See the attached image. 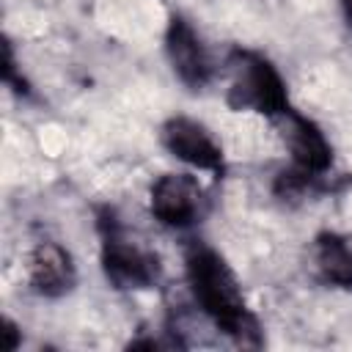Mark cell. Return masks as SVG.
<instances>
[{
  "label": "cell",
  "mask_w": 352,
  "mask_h": 352,
  "mask_svg": "<svg viewBox=\"0 0 352 352\" xmlns=\"http://www.w3.org/2000/svg\"><path fill=\"white\" fill-rule=\"evenodd\" d=\"M96 234H99L102 272L113 289L143 292L157 286L162 275L160 256L129 231V226L118 217L113 206L96 209Z\"/></svg>",
  "instance_id": "2"
},
{
  "label": "cell",
  "mask_w": 352,
  "mask_h": 352,
  "mask_svg": "<svg viewBox=\"0 0 352 352\" xmlns=\"http://www.w3.org/2000/svg\"><path fill=\"white\" fill-rule=\"evenodd\" d=\"M148 209L154 220L168 228H190L201 220L206 209L204 190L195 176L190 173H162L151 182L148 190Z\"/></svg>",
  "instance_id": "4"
},
{
  "label": "cell",
  "mask_w": 352,
  "mask_h": 352,
  "mask_svg": "<svg viewBox=\"0 0 352 352\" xmlns=\"http://www.w3.org/2000/svg\"><path fill=\"white\" fill-rule=\"evenodd\" d=\"M0 80L16 94V96H30V82L22 74V66L16 63L14 55V44L8 38H3V60H0Z\"/></svg>",
  "instance_id": "10"
},
{
  "label": "cell",
  "mask_w": 352,
  "mask_h": 352,
  "mask_svg": "<svg viewBox=\"0 0 352 352\" xmlns=\"http://www.w3.org/2000/svg\"><path fill=\"white\" fill-rule=\"evenodd\" d=\"M184 272L195 305L226 338L248 349L264 344L261 324L250 311L234 270L212 245L192 239L184 248Z\"/></svg>",
  "instance_id": "1"
},
{
  "label": "cell",
  "mask_w": 352,
  "mask_h": 352,
  "mask_svg": "<svg viewBox=\"0 0 352 352\" xmlns=\"http://www.w3.org/2000/svg\"><path fill=\"white\" fill-rule=\"evenodd\" d=\"M3 336H6V341H3V349L6 352H14V349H19V341H22V330H19V324L14 322V319H3Z\"/></svg>",
  "instance_id": "11"
},
{
  "label": "cell",
  "mask_w": 352,
  "mask_h": 352,
  "mask_svg": "<svg viewBox=\"0 0 352 352\" xmlns=\"http://www.w3.org/2000/svg\"><path fill=\"white\" fill-rule=\"evenodd\" d=\"M165 55H168V63L173 69V74L192 91H201L204 85H209L212 74H214V66H212V58L198 36V30L182 16V14H173L168 19V28H165Z\"/></svg>",
  "instance_id": "7"
},
{
  "label": "cell",
  "mask_w": 352,
  "mask_h": 352,
  "mask_svg": "<svg viewBox=\"0 0 352 352\" xmlns=\"http://www.w3.org/2000/svg\"><path fill=\"white\" fill-rule=\"evenodd\" d=\"M311 264L322 283L352 292V239L338 231H319L311 242Z\"/></svg>",
  "instance_id": "9"
},
{
  "label": "cell",
  "mask_w": 352,
  "mask_h": 352,
  "mask_svg": "<svg viewBox=\"0 0 352 352\" xmlns=\"http://www.w3.org/2000/svg\"><path fill=\"white\" fill-rule=\"evenodd\" d=\"M226 66H228L226 102L231 110L236 113L250 110V113H261L275 121L280 113L292 107L283 74L261 52L236 47L228 52Z\"/></svg>",
  "instance_id": "3"
},
{
  "label": "cell",
  "mask_w": 352,
  "mask_h": 352,
  "mask_svg": "<svg viewBox=\"0 0 352 352\" xmlns=\"http://www.w3.org/2000/svg\"><path fill=\"white\" fill-rule=\"evenodd\" d=\"M28 283L38 297H66L77 286V267L72 253L55 239L36 242L28 256Z\"/></svg>",
  "instance_id": "8"
},
{
  "label": "cell",
  "mask_w": 352,
  "mask_h": 352,
  "mask_svg": "<svg viewBox=\"0 0 352 352\" xmlns=\"http://www.w3.org/2000/svg\"><path fill=\"white\" fill-rule=\"evenodd\" d=\"M278 132L283 146L292 154V165L314 173V176H327L333 168V146L324 138V132L319 129V124L308 116H302L300 110L289 107L286 113H280L275 118Z\"/></svg>",
  "instance_id": "6"
},
{
  "label": "cell",
  "mask_w": 352,
  "mask_h": 352,
  "mask_svg": "<svg viewBox=\"0 0 352 352\" xmlns=\"http://www.w3.org/2000/svg\"><path fill=\"white\" fill-rule=\"evenodd\" d=\"M160 140L168 148V154H173L176 160L187 162L190 168L198 170H209L214 176L226 173V157H223V146L212 138V132L198 124L195 118L187 116H170L162 126H160Z\"/></svg>",
  "instance_id": "5"
},
{
  "label": "cell",
  "mask_w": 352,
  "mask_h": 352,
  "mask_svg": "<svg viewBox=\"0 0 352 352\" xmlns=\"http://www.w3.org/2000/svg\"><path fill=\"white\" fill-rule=\"evenodd\" d=\"M341 16H344L346 28L352 30V0H341Z\"/></svg>",
  "instance_id": "12"
}]
</instances>
